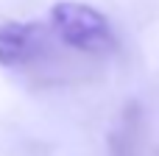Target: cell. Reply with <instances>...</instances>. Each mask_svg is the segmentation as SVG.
<instances>
[{
	"label": "cell",
	"mask_w": 159,
	"mask_h": 156,
	"mask_svg": "<svg viewBox=\"0 0 159 156\" xmlns=\"http://www.w3.org/2000/svg\"><path fill=\"white\" fill-rule=\"evenodd\" d=\"M140 140H143V114L140 106L131 103L120 114L115 131L109 134V156H143Z\"/></svg>",
	"instance_id": "cell-3"
},
{
	"label": "cell",
	"mask_w": 159,
	"mask_h": 156,
	"mask_svg": "<svg viewBox=\"0 0 159 156\" xmlns=\"http://www.w3.org/2000/svg\"><path fill=\"white\" fill-rule=\"evenodd\" d=\"M50 50V31L42 22H0V67L25 70L39 64Z\"/></svg>",
	"instance_id": "cell-2"
},
{
	"label": "cell",
	"mask_w": 159,
	"mask_h": 156,
	"mask_svg": "<svg viewBox=\"0 0 159 156\" xmlns=\"http://www.w3.org/2000/svg\"><path fill=\"white\" fill-rule=\"evenodd\" d=\"M48 31L70 50L87 56H106L117 50V36L109 17L78 0H59L48 14Z\"/></svg>",
	"instance_id": "cell-1"
}]
</instances>
